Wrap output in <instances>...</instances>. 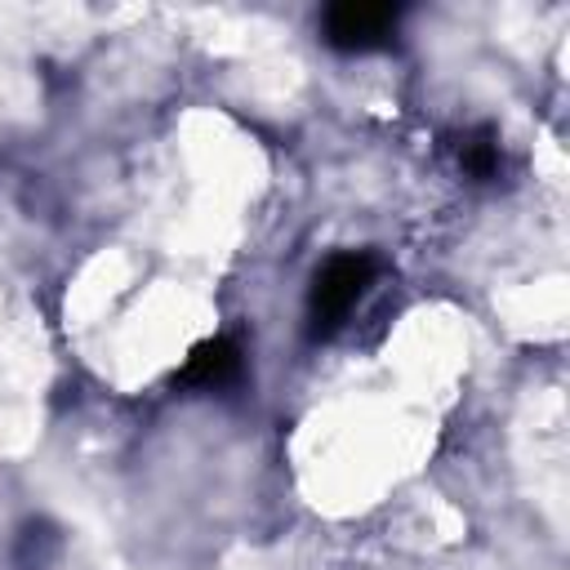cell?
<instances>
[{"label": "cell", "mask_w": 570, "mask_h": 570, "mask_svg": "<svg viewBox=\"0 0 570 570\" xmlns=\"http://www.w3.org/2000/svg\"><path fill=\"white\" fill-rule=\"evenodd\" d=\"M374 281V258L370 254H334L307 289V321L312 334H330L334 325H343V316L361 303V294Z\"/></svg>", "instance_id": "1"}, {"label": "cell", "mask_w": 570, "mask_h": 570, "mask_svg": "<svg viewBox=\"0 0 570 570\" xmlns=\"http://www.w3.org/2000/svg\"><path fill=\"white\" fill-rule=\"evenodd\" d=\"M325 45L338 53H370L383 49L396 31V9L387 4H334L321 18Z\"/></svg>", "instance_id": "2"}, {"label": "cell", "mask_w": 570, "mask_h": 570, "mask_svg": "<svg viewBox=\"0 0 570 570\" xmlns=\"http://www.w3.org/2000/svg\"><path fill=\"white\" fill-rule=\"evenodd\" d=\"M240 379V347L232 343V338H209V343H200L191 356H187V365H183V383L187 387H227V383H236Z\"/></svg>", "instance_id": "3"}, {"label": "cell", "mask_w": 570, "mask_h": 570, "mask_svg": "<svg viewBox=\"0 0 570 570\" xmlns=\"http://www.w3.org/2000/svg\"><path fill=\"white\" fill-rule=\"evenodd\" d=\"M459 165L472 174V178H494L499 169V142L490 129H476V134H463L459 142Z\"/></svg>", "instance_id": "4"}, {"label": "cell", "mask_w": 570, "mask_h": 570, "mask_svg": "<svg viewBox=\"0 0 570 570\" xmlns=\"http://www.w3.org/2000/svg\"><path fill=\"white\" fill-rule=\"evenodd\" d=\"M58 548V534L53 530H45V525H31V530H22V548H18V566L22 570H36V566H45L49 561V552Z\"/></svg>", "instance_id": "5"}]
</instances>
